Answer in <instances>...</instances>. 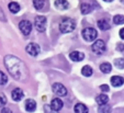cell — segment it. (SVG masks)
I'll return each mask as SVG.
<instances>
[{"label": "cell", "mask_w": 124, "mask_h": 113, "mask_svg": "<svg viewBox=\"0 0 124 113\" xmlns=\"http://www.w3.org/2000/svg\"><path fill=\"white\" fill-rule=\"evenodd\" d=\"M5 65L10 75L16 79H22L28 75V70L23 61L16 56L7 55L5 57Z\"/></svg>", "instance_id": "6da1fadb"}, {"label": "cell", "mask_w": 124, "mask_h": 113, "mask_svg": "<svg viewBox=\"0 0 124 113\" xmlns=\"http://www.w3.org/2000/svg\"><path fill=\"white\" fill-rule=\"evenodd\" d=\"M76 28V21L70 18H65L59 23V31L62 33H70Z\"/></svg>", "instance_id": "7a4b0ae2"}, {"label": "cell", "mask_w": 124, "mask_h": 113, "mask_svg": "<svg viewBox=\"0 0 124 113\" xmlns=\"http://www.w3.org/2000/svg\"><path fill=\"white\" fill-rule=\"evenodd\" d=\"M82 36H84V38L87 42H92V41H94L97 38L98 32L92 28H86L82 31Z\"/></svg>", "instance_id": "3957f363"}, {"label": "cell", "mask_w": 124, "mask_h": 113, "mask_svg": "<svg viewBox=\"0 0 124 113\" xmlns=\"http://www.w3.org/2000/svg\"><path fill=\"white\" fill-rule=\"evenodd\" d=\"M92 51H93L94 54L97 55H102L103 53L105 52V50H107V46H105V43L103 42L102 40H98L96 41V42L92 44Z\"/></svg>", "instance_id": "277c9868"}, {"label": "cell", "mask_w": 124, "mask_h": 113, "mask_svg": "<svg viewBox=\"0 0 124 113\" xmlns=\"http://www.w3.org/2000/svg\"><path fill=\"white\" fill-rule=\"evenodd\" d=\"M34 25L39 32H44L46 28V18L43 15H38L34 20Z\"/></svg>", "instance_id": "5b68a950"}, {"label": "cell", "mask_w": 124, "mask_h": 113, "mask_svg": "<svg viewBox=\"0 0 124 113\" xmlns=\"http://www.w3.org/2000/svg\"><path fill=\"white\" fill-rule=\"evenodd\" d=\"M52 89H53L54 93L58 97H65L66 94H67V89H66V87L64 85H62V83H54Z\"/></svg>", "instance_id": "8992f818"}, {"label": "cell", "mask_w": 124, "mask_h": 113, "mask_svg": "<svg viewBox=\"0 0 124 113\" xmlns=\"http://www.w3.org/2000/svg\"><path fill=\"white\" fill-rule=\"evenodd\" d=\"M25 51L31 56H38L41 52V48H40V45L36 44V43H30L25 47Z\"/></svg>", "instance_id": "52a82bcc"}, {"label": "cell", "mask_w": 124, "mask_h": 113, "mask_svg": "<svg viewBox=\"0 0 124 113\" xmlns=\"http://www.w3.org/2000/svg\"><path fill=\"white\" fill-rule=\"evenodd\" d=\"M19 29L24 35H29L32 31V24L30 21H26V20H22L19 23Z\"/></svg>", "instance_id": "ba28073f"}, {"label": "cell", "mask_w": 124, "mask_h": 113, "mask_svg": "<svg viewBox=\"0 0 124 113\" xmlns=\"http://www.w3.org/2000/svg\"><path fill=\"white\" fill-rule=\"evenodd\" d=\"M63 101H62L59 98H55V99H53L52 100V102H51V109L52 110H54V111H59V110H62V108H63Z\"/></svg>", "instance_id": "9c48e42d"}, {"label": "cell", "mask_w": 124, "mask_h": 113, "mask_svg": "<svg viewBox=\"0 0 124 113\" xmlns=\"http://www.w3.org/2000/svg\"><path fill=\"white\" fill-rule=\"evenodd\" d=\"M69 57H70V59L74 61H81L82 59L85 58V54L81 52H78V51H74V52L70 53Z\"/></svg>", "instance_id": "30bf717a"}, {"label": "cell", "mask_w": 124, "mask_h": 113, "mask_svg": "<svg viewBox=\"0 0 124 113\" xmlns=\"http://www.w3.org/2000/svg\"><path fill=\"white\" fill-rule=\"evenodd\" d=\"M11 96H12V99H13L14 101H20V100H22L24 93H23V91H22V89H20V88H16V89L12 91Z\"/></svg>", "instance_id": "8fae6325"}, {"label": "cell", "mask_w": 124, "mask_h": 113, "mask_svg": "<svg viewBox=\"0 0 124 113\" xmlns=\"http://www.w3.org/2000/svg\"><path fill=\"white\" fill-rule=\"evenodd\" d=\"M124 83V78L121 77V76H113L111 78V85L113 87H120Z\"/></svg>", "instance_id": "7c38bea8"}, {"label": "cell", "mask_w": 124, "mask_h": 113, "mask_svg": "<svg viewBox=\"0 0 124 113\" xmlns=\"http://www.w3.org/2000/svg\"><path fill=\"white\" fill-rule=\"evenodd\" d=\"M55 7L59 10H66L69 8V3L66 0H56L55 1Z\"/></svg>", "instance_id": "4fadbf2b"}, {"label": "cell", "mask_w": 124, "mask_h": 113, "mask_svg": "<svg viewBox=\"0 0 124 113\" xmlns=\"http://www.w3.org/2000/svg\"><path fill=\"white\" fill-rule=\"evenodd\" d=\"M25 109H26V111H29V112H33V111L36 109V102H35L34 100H32V99L26 100Z\"/></svg>", "instance_id": "5bb4252c"}, {"label": "cell", "mask_w": 124, "mask_h": 113, "mask_svg": "<svg viewBox=\"0 0 124 113\" xmlns=\"http://www.w3.org/2000/svg\"><path fill=\"white\" fill-rule=\"evenodd\" d=\"M75 113H88V108L84 103H77L74 108Z\"/></svg>", "instance_id": "9a60e30c"}, {"label": "cell", "mask_w": 124, "mask_h": 113, "mask_svg": "<svg viewBox=\"0 0 124 113\" xmlns=\"http://www.w3.org/2000/svg\"><path fill=\"white\" fill-rule=\"evenodd\" d=\"M96 101H97V103H98L99 105H101V104H107L108 103V101H109V98H108L107 94L102 93V94H99V96L97 97Z\"/></svg>", "instance_id": "2e32d148"}, {"label": "cell", "mask_w": 124, "mask_h": 113, "mask_svg": "<svg viewBox=\"0 0 124 113\" xmlns=\"http://www.w3.org/2000/svg\"><path fill=\"white\" fill-rule=\"evenodd\" d=\"M80 11L82 14H88L92 11V6L89 3H81L80 6Z\"/></svg>", "instance_id": "e0dca14e"}, {"label": "cell", "mask_w": 124, "mask_h": 113, "mask_svg": "<svg viewBox=\"0 0 124 113\" xmlns=\"http://www.w3.org/2000/svg\"><path fill=\"white\" fill-rule=\"evenodd\" d=\"M100 70L102 71L103 74H109L112 70V66H111L110 63H103L100 65Z\"/></svg>", "instance_id": "ac0fdd59"}, {"label": "cell", "mask_w": 124, "mask_h": 113, "mask_svg": "<svg viewBox=\"0 0 124 113\" xmlns=\"http://www.w3.org/2000/svg\"><path fill=\"white\" fill-rule=\"evenodd\" d=\"M98 26L101 29L102 31H107L111 28V25L109 24V22L107 20H99L98 21Z\"/></svg>", "instance_id": "d6986e66"}, {"label": "cell", "mask_w": 124, "mask_h": 113, "mask_svg": "<svg viewBox=\"0 0 124 113\" xmlns=\"http://www.w3.org/2000/svg\"><path fill=\"white\" fill-rule=\"evenodd\" d=\"M8 8H9L10 12H12V13H18L20 11V6H19V3H16V2H10Z\"/></svg>", "instance_id": "ffe728a7"}, {"label": "cell", "mask_w": 124, "mask_h": 113, "mask_svg": "<svg viewBox=\"0 0 124 113\" xmlns=\"http://www.w3.org/2000/svg\"><path fill=\"white\" fill-rule=\"evenodd\" d=\"M33 6L36 10H42L45 6V0H33Z\"/></svg>", "instance_id": "44dd1931"}, {"label": "cell", "mask_w": 124, "mask_h": 113, "mask_svg": "<svg viewBox=\"0 0 124 113\" xmlns=\"http://www.w3.org/2000/svg\"><path fill=\"white\" fill-rule=\"evenodd\" d=\"M81 74L85 76V77H90V76L92 75V68L90 66H88V65H86V66L82 67Z\"/></svg>", "instance_id": "7402d4cb"}, {"label": "cell", "mask_w": 124, "mask_h": 113, "mask_svg": "<svg viewBox=\"0 0 124 113\" xmlns=\"http://www.w3.org/2000/svg\"><path fill=\"white\" fill-rule=\"evenodd\" d=\"M99 113H111V106L109 104H101L98 108Z\"/></svg>", "instance_id": "603a6c76"}, {"label": "cell", "mask_w": 124, "mask_h": 113, "mask_svg": "<svg viewBox=\"0 0 124 113\" xmlns=\"http://www.w3.org/2000/svg\"><path fill=\"white\" fill-rule=\"evenodd\" d=\"M114 66L119 69H124V58H116L114 60Z\"/></svg>", "instance_id": "cb8c5ba5"}, {"label": "cell", "mask_w": 124, "mask_h": 113, "mask_svg": "<svg viewBox=\"0 0 124 113\" xmlns=\"http://www.w3.org/2000/svg\"><path fill=\"white\" fill-rule=\"evenodd\" d=\"M113 22H114V24H123L124 23V17L123 15H121V14H117V15H115L114 18H113Z\"/></svg>", "instance_id": "d4e9b609"}, {"label": "cell", "mask_w": 124, "mask_h": 113, "mask_svg": "<svg viewBox=\"0 0 124 113\" xmlns=\"http://www.w3.org/2000/svg\"><path fill=\"white\" fill-rule=\"evenodd\" d=\"M8 83V77L6 74H3L2 71H0V86H3Z\"/></svg>", "instance_id": "484cf974"}, {"label": "cell", "mask_w": 124, "mask_h": 113, "mask_svg": "<svg viewBox=\"0 0 124 113\" xmlns=\"http://www.w3.org/2000/svg\"><path fill=\"white\" fill-rule=\"evenodd\" d=\"M6 103H7V98H6V96L3 93H0V106L6 105Z\"/></svg>", "instance_id": "4316f807"}, {"label": "cell", "mask_w": 124, "mask_h": 113, "mask_svg": "<svg viewBox=\"0 0 124 113\" xmlns=\"http://www.w3.org/2000/svg\"><path fill=\"white\" fill-rule=\"evenodd\" d=\"M44 111H45V113H58V111L52 110L49 105H44Z\"/></svg>", "instance_id": "83f0119b"}, {"label": "cell", "mask_w": 124, "mask_h": 113, "mask_svg": "<svg viewBox=\"0 0 124 113\" xmlns=\"http://www.w3.org/2000/svg\"><path fill=\"white\" fill-rule=\"evenodd\" d=\"M100 89H101V91H103V92H108L109 90H110V88H109L108 85H101Z\"/></svg>", "instance_id": "f1b7e54d"}, {"label": "cell", "mask_w": 124, "mask_h": 113, "mask_svg": "<svg viewBox=\"0 0 124 113\" xmlns=\"http://www.w3.org/2000/svg\"><path fill=\"white\" fill-rule=\"evenodd\" d=\"M117 50H119L120 52H124V45L123 44H119L117 45Z\"/></svg>", "instance_id": "f546056e"}, {"label": "cell", "mask_w": 124, "mask_h": 113, "mask_svg": "<svg viewBox=\"0 0 124 113\" xmlns=\"http://www.w3.org/2000/svg\"><path fill=\"white\" fill-rule=\"evenodd\" d=\"M1 113H12V111L10 110V109L5 108V109H2V110H1Z\"/></svg>", "instance_id": "4dcf8cb0"}, {"label": "cell", "mask_w": 124, "mask_h": 113, "mask_svg": "<svg viewBox=\"0 0 124 113\" xmlns=\"http://www.w3.org/2000/svg\"><path fill=\"white\" fill-rule=\"evenodd\" d=\"M120 38H121L122 40H124V28L120 30Z\"/></svg>", "instance_id": "1f68e13d"}, {"label": "cell", "mask_w": 124, "mask_h": 113, "mask_svg": "<svg viewBox=\"0 0 124 113\" xmlns=\"http://www.w3.org/2000/svg\"><path fill=\"white\" fill-rule=\"evenodd\" d=\"M103 1H107V2H112L113 0H103Z\"/></svg>", "instance_id": "d6a6232c"}, {"label": "cell", "mask_w": 124, "mask_h": 113, "mask_svg": "<svg viewBox=\"0 0 124 113\" xmlns=\"http://www.w3.org/2000/svg\"><path fill=\"white\" fill-rule=\"evenodd\" d=\"M120 1H121V2H124V0H120Z\"/></svg>", "instance_id": "836d02e7"}]
</instances>
